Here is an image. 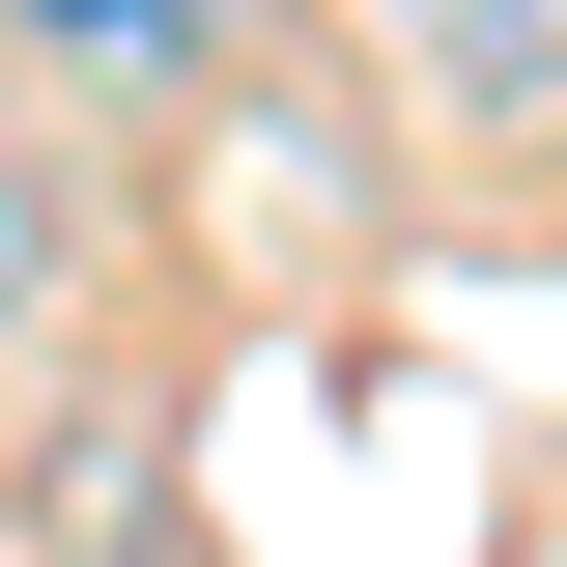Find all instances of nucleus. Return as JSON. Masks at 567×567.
Instances as JSON below:
<instances>
[{"instance_id": "f257e3e1", "label": "nucleus", "mask_w": 567, "mask_h": 567, "mask_svg": "<svg viewBox=\"0 0 567 567\" xmlns=\"http://www.w3.org/2000/svg\"><path fill=\"white\" fill-rule=\"evenodd\" d=\"M369 58L454 142H567V0H369Z\"/></svg>"}, {"instance_id": "f03ea898", "label": "nucleus", "mask_w": 567, "mask_h": 567, "mask_svg": "<svg viewBox=\"0 0 567 567\" xmlns=\"http://www.w3.org/2000/svg\"><path fill=\"white\" fill-rule=\"evenodd\" d=\"M0 29H29L58 85H199V58H256L284 0H0Z\"/></svg>"}, {"instance_id": "7ed1b4c3", "label": "nucleus", "mask_w": 567, "mask_h": 567, "mask_svg": "<svg viewBox=\"0 0 567 567\" xmlns=\"http://www.w3.org/2000/svg\"><path fill=\"white\" fill-rule=\"evenodd\" d=\"M58 256H85V227H58V142H0V341L58 312Z\"/></svg>"}]
</instances>
